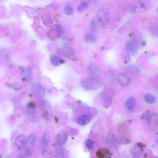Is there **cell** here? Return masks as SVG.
I'll return each mask as SVG.
<instances>
[{
	"instance_id": "obj_1",
	"label": "cell",
	"mask_w": 158,
	"mask_h": 158,
	"mask_svg": "<svg viewBox=\"0 0 158 158\" xmlns=\"http://www.w3.org/2000/svg\"><path fill=\"white\" fill-rule=\"evenodd\" d=\"M98 21L102 25H106L109 22L110 19V12L108 9L102 8L97 12Z\"/></svg>"
},
{
	"instance_id": "obj_2",
	"label": "cell",
	"mask_w": 158,
	"mask_h": 158,
	"mask_svg": "<svg viewBox=\"0 0 158 158\" xmlns=\"http://www.w3.org/2000/svg\"><path fill=\"white\" fill-rule=\"evenodd\" d=\"M81 85L83 88L87 90H95L98 88L100 85V81L94 78H91L83 81Z\"/></svg>"
},
{
	"instance_id": "obj_3",
	"label": "cell",
	"mask_w": 158,
	"mask_h": 158,
	"mask_svg": "<svg viewBox=\"0 0 158 158\" xmlns=\"http://www.w3.org/2000/svg\"><path fill=\"white\" fill-rule=\"evenodd\" d=\"M36 140L35 135L32 133L30 135L26 140L25 146V154L26 155H31L32 148L34 147Z\"/></svg>"
},
{
	"instance_id": "obj_4",
	"label": "cell",
	"mask_w": 158,
	"mask_h": 158,
	"mask_svg": "<svg viewBox=\"0 0 158 158\" xmlns=\"http://www.w3.org/2000/svg\"><path fill=\"white\" fill-rule=\"evenodd\" d=\"M132 41L133 44L138 48L140 47L141 44H142V36L140 32L135 31L133 32L132 35Z\"/></svg>"
},
{
	"instance_id": "obj_5",
	"label": "cell",
	"mask_w": 158,
	"mask_h": 158,
	"mask_svg": "<svg viewBox=\"0 0 158 158\" xmlns=\"http://www.w3.org/2000/svg\"><path fill=\"white\" fill-rule=\"evenodd\" d=\"M117 81L121 85L126 87L129 85L131 83V79L126 74L121 73L118 76Z\"/></svg>"
},
{
	"instance_id": "obj_6",
	"label": "cell",
	"mask_w": 158,
	"mask_h": 158,
	"mask_svg": "<svg viewBox=\"0 0 158 158\" xmlns=\"http://www.w3.org/2000/svg\"><path fill=\"white\" fill-rule=\"evenodd\" d=\"M63 52L65 56L69 58L74 59L75 58V54L71 46L66 44L63 47Z\"/></svg>"
},
{
	"instance_id": "obj_7",
	"label": "cell",
	"mask_w": 158,
	"mask_h": 158,
	"mask_svg": "<svg viewBox=\"0 0 158 158\" xmlns=\"http://www.w3.org/2000/svg\"><path fill=\"white\" fill-rule=\"evenodd\" d=\"M96 156L99 158H109L111 157V154L106 148H101L96 153Z\"/></svg>"
},
{
	"instance_id": "obj_8",
	"label": "cell",
	"mask_w": 158,
	"mask_h": 158,
	"mask_svg": "<svg viewBox=\"0 0 158 158\" xmlns=\"http://www.w3.org/2000/svg\"><path fill=\"white\" fill-rule=\"evenodd\" d=\"M136 100L133 97H130L125 102L124 106L127 110L132 111L134 110L136 106Z\"/></svg>"
},
{
	"instance_id": "obj_9",
	"label": "cell",
	"mask_w": 158,
	"mask_h": 158,
	"mask_svg": "<svg viewBox=\"0 0 158 158\" xmlns=\"http://www.w3.org/2000/svg\"><path fill=\"white\" fill-rule=\"evenodd\" d=\"M67 140V135L65 132L63 131H60L58 133L56 139V141L57 145L61 146L65 144Z\"/></svg>"
},
{
	"instance_id": "obj_10",
	"label": "cell",
	"mask_w": 158,
	"mask_h": 158,
	"mask_svg": "<svg viewBox=\"0 0 158 158\" xmlns=\"http://www.w3.org/2000/svg\"><path fill=\"white\" fill-rule=\"evenodd\" d=\"M26 140L25 136L24 135L21 134L16 139L15 145L17 147L19 148H22L24 147H25Z\"/></svg>"
},
{
	"instance_id": "obj_11",
	"label": "cell",
	"mask_w": 158,
	"mask_h": 158,
	"mask_svg": "<svg viewBox=\"0 0 158 158\" xmlns=\"http://www.w3.org/2000/svg\"><path fill=\"white\" fill-rule=\"evenodd\" d=\"M127 70L128 73L134 76H137L140 74V68L134 65H130L127 67Z\"/></svg>"
},
{
	"instance_id": "obj_12",
	"label": "cell",
	"mask_w": 158,
	"mask_h": 158,
	"mask_svg": "<svg viewBox=\"0 0 158 158\" xmlns=\"http://www.w3.org/2000/svg\"><path fill=\"white\" fill-rule=\"evenodd\" d=\"M91 121L90 117L87 115H83L80 116L77 119V123L82 126H84L89 123Z\"/></svg>"
},
{
	"instance_id": "obj_13",
	"label": "cell",
	"mask_w": 158,
	"mask_h": 158,
	"mask_svg": "<svg viewBox=\"0 0 158 158\" xmlns=\"http://www.w3.org/2000/svg\"><path fill=\"white\" fill-rule=\"evenodd\" d=\"M126 48L127 52L133 56H135L137 54V47L132 42L128 43L126 45Z\"/></svg>"
},
{
	"instance_id": "obj_14",
	"label": "cell",
	"mask_w": 158,
	"mask_h": 158,
	"mask_svg": "<svg viewBox=\"0 0 158 158\" xmlns=\"http://www.w3.org/2000/svg\"><path fill=\"white\" fill-rule=\"evenodd\" d=\"M88 70L93 75L99 76L101 75L102 71L100 68L94 64H91L88 67Z\"/></svg>"
},
{
	"instance_id": "obj_15",
	"label": "cell",
	"mask_w": 158,
	"mask_h": 158,
	"mask_svg": "<svg viewBox=\"0 0 158 158\" xmlns=\"http://www.w3.org/2000/svg\"><path fill=\"white\" fill-rule=\"evenodd\" d=\"M86 42L89 43H94L97 40V37L94 34L91 33L86 34L84 38Z\"/></svg>"
},
{
	"instance_id": "obj_16",
	"label": "cell",
	"mask_w": 158,
	"mask_h": 158,
	"mask_svg": "<svg viewBox=\"0 0 158 158\" xmlns=\"http://www.w3.org/2000/svg\"><path fill=\"white\" fill-rule=\"evenodd\" d=\"M50 139L49 133L48 132H45L42 140V144L43 146L45 147L47 146L49 143Z\"/></svg>"
},
{
	"instance_id": "obj_17",
	"label": "cell",
	"mask_w": 158,
	"mask_h": 158,
	"mask_svg": "<svg viewBox=\"0 0 158 158\" xmlns=\"http://www.w3.org/2000/svg\"><path fill=\"white\" fill-rule=\"evenodd\" d=\"M144 99L147 103L150 104H153L157 102L156 98L154 95L148 94L144 96Z\"/></svg>"
},
{
	"instance_id": "obj_18",
	"label": "cell",
	"mask_w": 158,
	"mask_h": 158,
	"mask_svg": "<svg viewBox=\"0 0 158 158\" xmlns=\"http://www.w3.org/2000/svg\"><path fill=\"white\" fill-rule=\"evenodd\" d=\"M149 31L151 35L155 37L158 36V29L157 25L154 23H151L149 27Z\"/></svg>"
},
{
	"instance_id": "obj_19",
	"label": "cell",
	"mask_w": 158,
	"mask_h": 158,
	"mask_svg": "<svg viewBox=\"0 0 158 158\" xmlns=\"http://www.w3.org/2000/svg\"><path fill=\"white\" fill-rule=\"evenodd\" d=\"M63 60L56 56H53L51 58L50 61L54 66H58L62 63Z\"/></svg>"
},
{
	"instance_id": "obj_20",
	"label": "cell",
	"mask_w": 158,
	"mask_h": 158,
	"mask_svg": "<svg viewBox=\"0 0 158 158\" xmlns=\"http://www.w3.org/2000/svg\"><path fill=\"white\" fill-rule=\"evenodd\" d=\"M62 146L57 145L55 148V157L57 158H63L64 153Z\"/></svg>"
},
{
	"instance_id": "obj_21",
	"label": "cell",
	"mask_w": 158,
	"mask_h": 158,
	"mask_svg": "<svg viewBox=\"0 0 158 158\" xmlns=\"http://www.w3.org/2000/svg\"><path fill=\"white\" fill-rule=\"evenodd\" d=\"M97 25V21L95 19V18H92L90 24V30L92 32H94L96 31Z\"/></svg>"
},
{
	"instance_id": "obj_22",
	"label": "cell",
	"mask_w": 158,
	"mask_h": 158,
	"mask_svg": "<svg viewBox=\"0 0 158 158\" xmlns=\"http://www.w3.org/2000/svg\"><path fill=\"white\" fill-rule=\"evenodd\" d=\"M64 12L67 15L70 16L73 13L74 9L71 6L68 5L65 8Z\"/></svg>"
},
{
	"instance_id": "obj_23",
	"label": "cell",
	"mask_w": 158,
	"mask_h": 158,
	"mask_svg": "<svg viewBox=\"0 0 158 158\" xmlns=\"http://www.w3.org/2000/svg\"><path fill=\"white\" fill-rule=\"evenodd\" d=\"M88 6V3L86 2H83L79 5L77 8L78 11L81 12L86 10Z\"/></svg>"
},
{
	"instance_id": "obj_24",
	"label": "cell",
	"mask_w": 158,
	"mask_h": 158,
	"mask_svg": "<svg viewBox=\"0 0 158 158\" xmlns=\"http://www.w3.org/2000/svg\"><path fill=\"white\" fill-rule=\"evenodd\" d=\"M85 144L86 147L89 150H91L94 147V142L90 139H87L85 142Z\"/></svg>"
},
{
	"instance_id": "obj_25",
	"label": "cell",
	"mask_w": 158,
	"mask_h": 158,
	"mask_svg": "<svg viewBox=\"0 0 158 158\" xmlns=\"http://www.w3.org/2000/svg\"><path fill=\"white\" fill-rule=\"evenodd\" d=\"M42 154L44 157L46 158L52 157V152L47 150H43L42 152Z\"/></svg>"
},
{
	"instance_id": "obj_26",
	"label": "cell",
	"mask_w": 158,
	"mask_h": 158,
	"mask_svg": "<svg viewBox=\"0 0 158 158\" xmlns=\"http://www.w3.org/2000/svg\"><path fill=\"white\" fill-rule=\"evenodd\" d=\"M151 115L150 113L147 112L143 114L142 116L143 119L147 122H150L151 118Z\"/></svg>"
},
{
	"instance_id": "obj_27",
	"label": "cell",
	"mask_w": 158,
	"mask_h": 158,
	"mask_svg": "<svg viewBox=\"0 0 158 158\" xmlns=\"http://www.w3.org/2000/svg\"><path fill=\"white\" fill-rule=\"evenodd\" d=\"M123 54V57L124 58V62L125 63H127L130 60V58L127 51L124 50Z\"/></svg>"
},
{
	"instance_id": "obj_28",
	"label": "cell",
	"mask_w": 158,
	"mask_h": 158,
	"mask_svg": "<svg viewBox=\"0 0 158 158\" xmlns=\"http://www.w3.org/2000/svg\"><path fill=\"white\" fill-rule=\"evenodd\" d=\"M27 106L29 108L31 109H34L35 107V105L33 102H30L28 104Z\"/></svg>"
},
{
	"instance_id": "obj_29",
	"label": "cell",
	"mask_w": 158,
	"mask_h": 158,
	"mask_svg": "<svg viewBox=\"0 0 158 158\" xmlns=\"http://www.w3.org/2000/svg\"><path fill=\"white\" fill-rule=\"evenodd\" d=\"M137 145L139 148H141V150H143V148L145 147V145L141 143H138Z\"/></svg>"
},
{
	"instance_id": "obj_30",
	"label": "cell",
	"mask_w": 158,
	"mask_h": 158,
	"mask_svg": "<svg viewBox=\"0 0 158 158\" xmlns=\"http://www.w3.org/2000/svg\"><path fill=\"white\" fill-rule=\"evenodd\" d=\"M97 0H88V1L91 3H94Z\"/></svg>"
}]
</instances>
